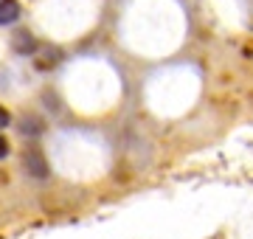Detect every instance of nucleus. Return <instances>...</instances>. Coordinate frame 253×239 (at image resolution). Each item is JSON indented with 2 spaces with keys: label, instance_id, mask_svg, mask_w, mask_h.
<instances>
[{
  "label": "nucleus",
  "instance_id": "obj_2",
  "mask_svg": "<svg viewBox=\"0 0 253 239\" xmlns=\"http://www.w3.org/2000/svg\"><path fill=\"white\" fill-rule=\"evenodd\" d=\"M26 166H31V169H34L40 177L45 175V166H42V158H40V152H31V155H26Z\"/></svg>",
  "mask_w": 253,
  "mask_h": 239
},
{
  "label": "nucleus",
  "instance_id": "obj_1",
  "mask_svg": "<svg viewBox=\"0 0 253 239\" xmlns=\"http://www.w3.org/2000/svg\"><path fill=\"white\" fill-rule=\"evenodd\" d=\"M20 20V3L17 0H0V26H11Z\"/></svg>",
  "mask_w": 253,
  "mask_h": 239
},
{
  "label": "nucleus",
  "instance_id": "obj_3",
  "mask_svg": "<svg viewBox=\"0 0 253 239\" xmlns=\"http://www.w3.org/2000/svg\"><path fill=\"white\" fill-rule=\"evenodd\" d=\"M11 124V116H9V110L6 107H0V129H6Z\"/></svg>",
  "mask_w": 253,
  "mask_h": 239
},
{
  "label": "nucleus",
  "instance_id": "obj_4",
  "mask_svg": "<svg viewBox=\"0 0 253 239\" xmlns=\"http://www.w3.org/2000/svg\"><path fill=\"white\" fill-rule=\"evenodd\" d=\"M6 155H9V141H6L3 135H0V160H3Z\"/></svg>",
  "mask_w": 253,
  "mask_h": 239
}]
</instances>
